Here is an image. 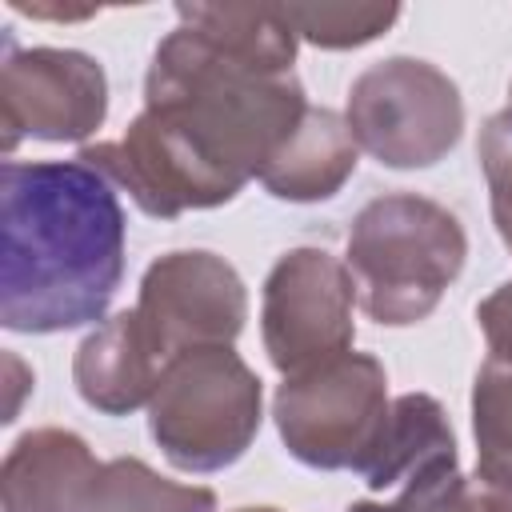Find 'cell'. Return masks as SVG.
<instances>
[{
	"label": "cell",
	"mask_w": 512,
	"mask_h": 512,
	"mask_svg": "<svg viewBox=\"0 0 512 512\" xmlns=\"http://www.w3.org/2000/svg\"><path fill=\"white\" fill-rule=\"evenodd\" d=\"M164 360L148 344L132 308L100 320L72 352V384L80 400L104 416L148 408Z\"/></svg>",
	"instance_id": "obj_11"
},
{
	"label": "cell",
	"mask_w": 512,
	"mask_h": 512,
	"mask_svg": "<svg viewBox=\"0 0 512 512\" xmlns=\"http://www.w3.org/2000/svg\"><path fill=\"white\" fill-rule=\"evenodd\" d=\"M176 20L124 136L76 152L156 220L232 204L312 108L280 4H176Z\"/></svg>",
	"instance_id": "obj_1"
},
{
	"label": "cell",
	"mask_w": 512,
	"mask_h": 512,
	"mask_svg": "<svg viewBox=\"0 0 512 512\" xmlns=\"http://www.w3.org/2000/svg\"><path fill=\"white\" fill-rule=\"evenodd\" d=\"M392 412L388 372L372 352H340L284 376L272 420L292 460L316 472H364Z\"/></svg>",
	"instance_id": "obj_5"
},
{
	"label": "cell",
	"mask_w": 512,
	"mask_h": 512,
	"mask_svg": "<svg viewBox=\"0 0 512 512\" xmlns=\"http://www.w3.org/2000/svg\"><path fill=\"white\" fill-rule=\"evenodd\" d=\"M476 160L488 180L492 224H496L504 248L512 252V108H500L480 124Z\"/></svg>",
	"instance_id": "obj_18"
},
{
	"label": "cell",
	"mask_w": 512,
	"mask_h": 512,
	"mask_svg": "<svg viewBox=\"0 0 512 512\" xmlns=\"http://www.w3.org/2000/svg\"><path fill=\"white\" fill-rule=\"evenodd\" d=\"M468 260V232L452 208L420 192L372 196L348 228L344 264L356 304L384 328H408L436 312Z\"/></svg>",
	"instance_id": "obj_3"
},
{
	"label": "cell",
	"mask_w": 512,
	"mask_h": 512,
	"mask_svg": "<svg viewBox=\"0 0 512 512\" xmlns=\"http://www.w3.org/2000/svg\"><path fill=\"white\" fill-rule=\"evenodd\" d=\"M264 424V384L232 344L176 352L148 400V432L176 472H224Z\"/></svg>",
	"instance_id": "obj_4"
},
{
	"label": "cell",
	"mask_w": 512,
	"mask_h": 512,
	"mask_svg": "<svg viewBox=\"0 0 512 512\" xmlns=\"http://www.w3.org/2000/svg\"><path fill=\"white\" fill-rule=\"evenodd\" d=\"M356 284L328 248H288L264 276L260 340L280 376H296L352 348Z\"/></svg>",
	"instance_id": "obj_7"
},
{
	"label": "cell",
	"mask_w": 512,
	"mask_h": 512,
	"mask_svg": "<svg viewBox=\"0 0 512 512\" xmlns=\"http://www.w3.org/2000/svg\"><path fill=\"white\" fill-rule=\"evenodd\" d=\"M16 12H24V16H32V20H88V16H96V8H56V4H24V0H8Z\"/></svg>",
	"instance_id": "obj_19"
},
{
	"label": "cell",
	"mask_w": 512,
	"mask_h": 512,
	"mask_svg": "<svg viewBox=\"0 0 512 512\" xmlns=\"http://www.w3.org/2000/svg\"><path fill=\"white\" fill-rule=\"evenodd\" d=\"M360 148L348 132V120L332 108H308L300 128L272 152L260 172L268 196L288 204H320L332 200L356 172Z\"/></svg>",
	"instance_id": "obj_13"
},
{
	"label": "cell",
	"mask_w": 512,
	"mask_h": 512,
	"mask_svg": "<svg viewBox=\"0 0 512 512\" xmlns=\"http://www.w3.org/2000/svg\"><path fill=\"white\" fill-rule=\"evenodd\" d=\"M348 132L384 168L412 172L440 164L464 136L456 80L420 56H388L348 84Z\"/></svg>",
	"instance_id": "obj_6"
},
{
	"label": "cell",
	"mask_w": 512,
	"mask_h": 512,
	"mask_svg": "<svg viewBox=\"0 0 512 512\" xmlns=\"http://www.w3.org/2000/svg\"><path fill=\"white\" fill-rule=\"evenodd\" d=\"M128 220L80 160L0 168V324L24 336L96 328L124 280Z\"/></svg>",
	"instance_id": "obj_2"
},
{
	"label": "cell",
	"mask_w": 512,
	"mask_h": 512,
	"mask_svg": "<svg viewBox=\"0 0 512 512\" xmlns=\"http://www.w3.org/2000/svg\"><path fill=\"white\" fill-rule=\"evenodd\" d=\"M96 512H216V492L204 484H176L140 456L104 464Z\"/></svg>",
	"instance_id": "obj_16"
},
{
	"label": "cell",
	"mask_w": 512,
	"mask_h": 512,
	"mask_svg": "<svg viewBox=\"0 0 512 512\" xmlns=\"http://www.w3.org/2000/svg\"><path fill=\"white\" fill-rule=\"evenodd\" d=\"M476 324L488 344L472 380L476 472L512 488V280L476 304Z\"/></svg>",
	"instance_id": "obj_12"
},
{
	"label": "cell",
	"mask_w": 512,
	"mask_h": 512,
	"mask_svg": "<svg viewBox=\"0 0 512 512\" xmlns=\"http://www.w3.org/2000/svg\"><path fill=\"white\" fill-rule=\"evenodd\" d=\"M280 16L296 40L344 52L380 40L400 20V4H280Z\"/></svg>",
	"instance_id": "obj_17"
},
{
	"label": "cell",
	"mask_w": 512,
	"mask_h": 512,
	"mask_svg": "<svg viewBox=\"0 0 512 512\" xmlns=\"http://www.w3.org/2000/svg\"><path fill=\"white\" fill-rule=\"evenodd\" d=\"M348 512H512V488L472 472L460 464L428 468L400 484L392 500H356Z\"/></svg>",
	"instance_id": "obj_15"
},
{
	"label": "cell",
	"mask_w": 512,
	"mask_h": 512,
	"mask_svg": "<svg viewBox=\"0 0 512 512\" xmlns=\"http://www.w3.org/2000/svg\"><path fill=\"white\" fill-rule=\"evenodd\" d=\"M0 144L4 156L20 140L80 144L108 116V72L80 48H20L12 32L0 36Z\"/></svg>",
	"instance_id": "obj_8"
},
{
	"label": "cell",
	"mask_w": 512,
	"mask_h": 512,
	"mask_svg": "<svg viewBox=\"0 0 512 512\" xmlns=\"http://www.w3.org/2000/svg\"><path fill=\"white\" fill-rule=\"evenodd\" d=\"M132 312L168 364L184 348L236 344L248 320V288L220 252L176 248L144 268Z\"/></svg>",
	"instance_id": "obj_9"
},
{
	"label": "cell",
	"mask_w": 512,
	"mask_h": 512,
	"mask_svg": "<svg viewBox=\"0 0 512 512\" xmlns=\"http://www.w3.org/2000/svg\"><path fill=\"white\" fill-rule=\"evenodd\" d=\"M104 464L72 428L24 432L0 464L4 512H96Z\"/></svg>",
	"instance_id": "obj_10"
},
{
	"label": "cell",
	"mask_w": 512,
	"mask_h": 512,
	"mask_svg": "<svg viewBox=\"0 0 512 512\" xmlns=\"http://www.w3.org/2000/svg\"><path fill=\"white\" fill-rule=\"evenodd\" d=\"M508 108H512V84H508Z\"/></svg>",
	"instance_id": "obj_21"
},
{
	"label": "cell",
	"mask_w": 512,
	"mask_h": 512,
	"mask_svg": "<svg viewBox=\"0 0 512 512\" xmlns=\"http://www.w3.org/2000/svg\"><path fill=\"white\" fill-rule=\"evenodd\" d=\"M236 512H280V508H272V504H252V508H236Z\"/></svg>",
	"instance_id": "obj_20"
},
{
	"label": "cell",
	"mask_w": 512,
	"mask_h": 512,
	"mask_svg": "<svg viewBox=\"0 0 512 512\" xmlns=\"http://www.w3.org/2000/svg\"><path fill=\"white\" fill-rule=\"evenodd\" d=\"M440 464H460L448 412L428 392H404L392 400L384 436H380L368 468L360 472V480L368 488L384 492V488H400L404 480H412L428 468H440Z\"/></svg>",
	"instance_id": "obj_14"
}]
</instances>
